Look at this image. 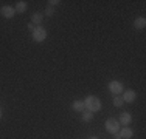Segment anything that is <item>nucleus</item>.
Returning <instances> with one entry per match:
<instances>
[{
  "label": "nucleus",
  "mask_w": 146,
  "mask_h": 139,
  "mask_svg": "<svg viewBox=\"0 0 146 139\" xmlns=\"http://www.w3.org/2000/svg\"><path fill=\"white\" fill-rule=\"evenodd\" d=\"M117 121H118V124H120L121 127H127V125L132 122V116H131L129 111H124V113L120 114V117H118Z\"/></svg>",
  "instance_id": "nucleus-5"
},
{
  "label": "nucleus",
  "mask_w": 146,
  "mask_h": 139,
  "mask_svg": "<svg viewBox=\"0 0 146 139\" xmlns=\"http://www.w3.org/2000/svg\"><path fill=\"white\" fill-rule=\"evenodd\" d=\"M16 12H20V14H23L28 9V5H27V2H23V0H20V2H17L16 3Z\"/></svg>",
  "instance_id": "nucleus-11"
},
{
  "label": "nucleus",
  "mask_w": 146,
  "mask_h": 139,
  "mask_svg": "<svg viewBox=\"0 0 146 139\" xmlns=\"http://www.w3.org/2000/svg\"><path fill=\"white\" fill-rule=\"evenodd\" d=\"M120 134L123 139H131L134 136V131H132V128H129V127H123V128H120Z\"/></svg>",
  "instance_id": "nucleus-9"
},
{
  "label": "nucleus",
  "mask_w": 146,
  "mask_h": 139,
  "mask_svg": "<svg viewBox=\"0 0 146 139\" xmlns=\"http://www.w3.org/2000/svg\"><path fill=\"white\" fill-rule=\"evenodd\" d=\"M53 14H54V8L48 5L47 8H45V16H53Z\"/></svg>",
  "instance_id": "nucleus-15"
},
{
  "label": "nucleus",
  "mask_w": 146,
  "mask_h": 139,
  "mask_svg": "<svg viewBox=\"0 0 146 139\" xmlns=\"http://www.w3.org/2000/svg\"><path fill=\"white\" fill-rule=\"evenodd\" d=\"M44 20V16L40 12H33V16H31V23L36 26H40V23H42Z\"/></svg>",
  "instance_id": "nucleus-10"
},
{
  "label": "nucleus",
  "mask_w": 146,
  "mask_h": 139,
  "mask_svg": "<svg viewBox=\"0 0 146 139\" xmlns=\"http://www.w3.org/2000/svg\"><path fill=\"white\" fill-rule=\"evenodd\" d=\"M82 113V116H81V119L84 121V122H90V121H93V113L90 110H87L86 108L84 111H81Z\"/></svg>",
  "instance_id": "nucleus-13"
},
{
  "label": "nucleus",
  "mask_w": 146,
  "mask_h": 139,
  "mask_svg": "<svg viewBox=\"0 0 146 139\" xmlns=\"http://www.w3.org/2000/svg\"><path fill=\"white\" fill-rule=\"evenodd\" d=\"M72 108L75 110V111H84L86 110V105H84V100H75V102L72 104Z\"/></svg>",
  "instance_id": "nucleus-12"
},
{
  "label": "nucleus",
  "mask_w": 146,
  "mask_h": 139,
  "mask_svg": "<svg viewBox=\"0 0 146 139\" xmlns=\"http://www.w3.org/2000/svg\"><path fill=\"white\" fill-rule=\"evenodd\" d=\"M123 104H124V100H123V97H121V96H115V97H113V105H115L117 108L123 107Z\"/></svg>",
  "instance_id": "nucleus-14"
},
{
  "label": "nucleus",
  "mask_w": 146,
  "mask_h": 139,
  "mask_svg": "<svg viewBox=\"0 0 146 139\" xmlns=\"http://www.w3.org/2000/svg\"><path fill=\"white\" fill-rule=\"evenodd\" d=\"M107 88H109V91L112 93L113 96H121L124 91V85L120 81H110L109 85H107Z\"/></svg>",
  "instance_id": "nucleus-2"
},
{
  "label": "nucleus",
  "mask_w": 146,
  "mask_h": 139,
  "mask_svg": "<svg viewBox=\"0 0 146 139\" xmlns=\"http://www.w3.org/2000/svg\"><path fill=\"white\" fill-rule=\"evenodd\" d=\"M104 127H106V131L110 134L117 133V131H120V127L121 125L118 124V121L115 117H109V119H106V122H104Z\"/></svg>",
  "instance_id": "nucleus-3"
},
{
  "label": "nucleus",
  "mask_w": 146,
  "mask_h": 139,
  "mask_svg": "<svg viewBox=\"0 0 146 139\" xmlns=\"http://www.w3.org/2000/svg\"><path fill=\"white\" fill-rule=\"evenodd\" d=\"M47 36H48V33L44 30L42 26H36V30L31 33V37H33V40L34 42H37V43H40V42H44L45 39H47Z\"/></svg>",
  "instance_id": "nucleus-4"
},
{
  "label": "nucleus",
  "mask_w": 146,
  "mask_h": 139,
  "mask_svg": "<svg viewBox=\"0 0 146 139\" xmlns=\"http://www.w3.org/2000/svg\"><path fill=\"white\" fill-rule=\"evenodd\" d=\"M89 139H100V138H98V136H90Z\"/></svg>",
  "instance_id": "nucleus-19"
},
{
  "label": "nucleus",
  "mask_w": 146,
  "mask_h": 139,
  "mask_svg": "<svg viewBox=\"0 0 146 139\" xmlns=\"http://www.w3.org/2000/svg\"><path fill=\"white\" fill-rule=\"evenodd\" d=\"M59 3H61L59 0H50V2H48V5H50V6H53V8H54V6L59 5Z\"/></svg>",
  "instance_id": "nucleus-16"
},
{
  "label": "nucleus",
  "mask_w": 146,
  "mask_h": 139,
  "mask_svg": "<svg viewBox=\"0 0 146 139\" xmlns=\"http://www.w3.org/2000/svg\"><path fill=\"white\" fill-rule=\"evenodd\" d=\"M123 100L126 104H132L135 102V99H137V93L134 91V90H126V91H123Z\"/></svg>",
  "instance_id": "nucleus-7"
},
{
  "label": "nucleus",
  "mask_w": 146,
  "mask_h": 139,
  "mask_svg": "<svg viewBox=\"0 0 146 139\" xmlns=\"http://www.w3.org/2000/svg\"><path fill=\"white\" fill-rule=\"evenodd\" d=\"M134 28L135 30H145L146 28V19L145 17H137L134 20Z\"/></svg>",
  "instance_id": "nucleus-8"
},
{
  "label": "nucleus",
  "mask_w": 146,
  "mask_h": 139,
  "mask_svg": "<svg viewBox=\"0 0 146 139\" xmlns=\"http://www.w3.org/2000/svg\"><path fill=\"white\" fill-rule=\"evenodd\" d=\"M27 28H28V30H30V33H33V31H34V30H36V25H33V23H31V22H30V23H28V25H27Z\"/></svg>",
  "instance_id": "nucleus-17"
},
{
  "label": "nucleus",
  "mask_w": 146,
  "mask_h": 139,
  "mask_svg": "<svg viewBox=\"0 0 146 139\" xmlns=\"http://www.w3.org/2000/svg\"><path fill=\"white\" fill-rule=\"evenodd\" d=\"M84 105H86V108L90 110L92 113L100 111L103 108V104H101V100H100V97H96L93 94H90V96L86 97V99H84Z\"/></svg>",
  "instance_id": "nucleus-1"
},
{
  "label": "nucleus",
  "mask_w": 146,
  "mask_h": 139,
  "mask_svg": "<svg viewBox=\"0 0 146 139\" xmlns=\"http://www.w3.org/2000/svg\"><path fill=\"white\" fill-rule=\"evenodd\" d=\"M0 14H2L5 19H13V17L16 16V9L13 8V6L5 5V6H2V8H0Z\"/></svg>",
  "instance_id": "nucleus-6"
},
{
  "label": "nucleus",
  "mask_w": 146,
  "mask_h": 139,
  "mask_svg": "<svg viewBox=\"0 0 146 139\" xmlns=\"http://www.w3.org/2000/svg\"><path fill=\"white\" fill-rule=\"evenodd\" d=\"M113 139H123L120 134V131H117V133H113Z\"/></svg>",
  "instance_id": "nucleus-18"
},
{
  "label": "nucleus",
  "mask_w": 146,
  "mask_h": 139,
  "mask_svg": "<svg viewBox=\"0 0 146 139\" xmlns=\"http://www.w3.org/2000/svg\"><path fill=\"white\" fill-rule=\"evenodd\" d=\"M0 119H2V108H0Z\"/></svg>",
  "instance_id": "nucleus-20"
}]
</instances>
